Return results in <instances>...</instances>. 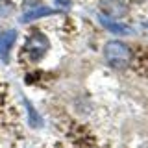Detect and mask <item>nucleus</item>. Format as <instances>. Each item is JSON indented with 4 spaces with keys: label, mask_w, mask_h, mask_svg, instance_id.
<instances>
[{
    "label": "nucleus",
    "mask_w": 148,
    "mask_h": 148,
    "mask_svg": "<svg viewBox=\"0 0 148 148\" xmlns=\"http://www.w3.org/2000/svg\"><path fill=\"white\" fill-rule=\"evenodd\" d=\"M104 58L113 69H126L132 61V50L122 41H109L104 46Z\"/></svg>",
    "instance_id": "f257e3e1"
},
{
    "label": "nucleus",
    "mask_w": 148,
    "mask_h": 148,
    "mask_svg": "<svg viewBox=\"0 0 148 148\" xmlns=\"http://www.w3.org/2000/svg\"><path fill=\"white\" fill-rule=\"evenodd\" d=\"M26 50H28V54H30V59L39 61V59L46 54V50H48V39H46L41 32H35V34L28 39Z\"/></svg>",
    "instance_id": "f03ea898"
},
{
    "label": "nucleus",
    "mask_w": 148,
    "mask_h": 148,
    "mask_svg": "<svg viewBox=\"0 0 148 148\" xmlns=\"http://www.w3.org/2000/svg\"><path fill=\"white\" fill-rule=\"evenodd\" d=\"M102 11L111 18H122L124 15H128L130 11V4L128 0H100Z\"/></svg>",
    "instance_id": "7ed1b4c3"
},
{
    "label": "nucleus",
    "mask_w": 148,
    "mask_h": 148,
    "mask_svg": "<svg viewBox=\"0 0 148 148\" xmlns=\"http://www.w3.org/2000/svg\"><path fill=\"white\" fill-rule=\"evenodd\" d=\"M17 41V30H4L0 32V59L4 63L9 61V54H11V48Z\"/></svg>",
    "instance_id": "20e7f679"
},
{
    "label": "nucleus",
    "mask_w": 148,
    "mask_h": 148,
    "mask_svg": "<svg viewBox=\"0 0 148 148\" xmlns=\"http://www.w3.org/2000/svg\"><path fill=\"white\" fill-rule=\"evenodd\" d=\"M98 21L100 24L106 28V30H109L111 34H117V35H132V28L128 24H122V22H119L117 18H111L108 15H98Z\"/></svg>",
    "instance_id": "39448f33"
},
{
    "label": "nucleus",
    "mask_w": 148,
    "mask_h": 148,
    "mask_svg": "<svg viewBox=\"0 0 148 148\" xmlns=\"http://www.w3.org/2000/svg\"><path fill=\"white\" fill-rule=\"evenodd\" d=\"M58 13V9H52L48 6H41V4H35L34 8L30 9V11H26L24 15L21 17V22H32V21H37V18L41 17H48V15H56Z\"/></svg>",
    "instance_id": "423d86ee"
},
{
    "label": "nucleus",
    "mask_w": 148,
    "mask_h": 148,
    "mask_svg": "<svg viewBox=\"0 0 148 148\" xmlns=\"http://www.w3.org/2000/svg\"><path fill=\"white\" fill-rule=\"evenodd\" d=\"M58 6H63V8H71V0H56Z\"/></svg>",
    "instance_id": "0eeeda50"
},
{
    "label": "nucleus",
    "mask_w": 148,
    "mask_h": 148,
    "mask_svg": "<svg viewBox=\"0 0 148 148\" xmlns=\"http://www.w3.org/2000/svg\"><path fill=\"white\" fill-rule=\"evenodd\" d=\"M145 26H146V28H148V22H145Z\"/></svg>",
    "instance_id": "6e6552de"
},
{
    "label": "nucleus",
    "mask_w": 148,
    "mask_h": 148,
    "mask_svg": "<svg viewBox=\"0 0 148 148\" xmlns=\"http://www.w3.org/2000/svg\"><path fill=\"white\" fill-rule=\"evenodd\" d=\"M135 2H143V0H135Z\"/></svg>",
    "instance_id": "1a4fd4ad"
}]
</instances>
